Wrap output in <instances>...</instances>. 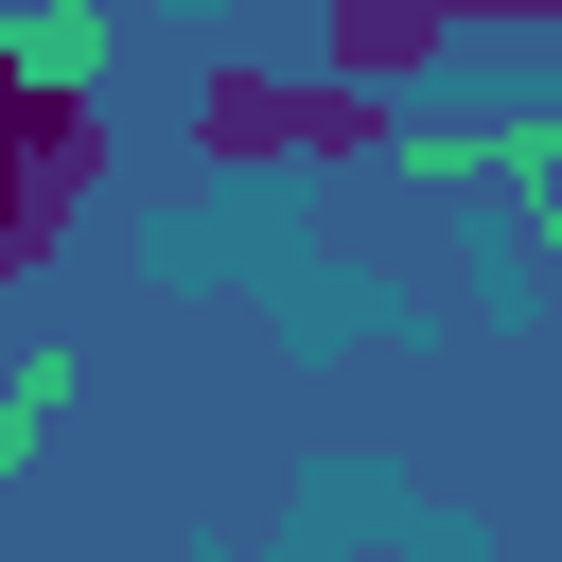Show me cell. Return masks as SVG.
Instances as JSON below:
<instances>
[{
	"label": "cell",
	"mask_w": 562,
	"mask_h": 562,
	"mask_svg": "<svg viewBox=\"0 0 562 562\" xmlns=\"http://www.w3.org/2000/svg\"><path fill=\"white\" fill-rule=\"evenodd\" d=\"M474 35H562V0H457Z\"/></svg>",
	"instance_id": "277c9868"
},
{
	"label": "cell",
	"mask_w": 562,
	"mask_h": 562,
	"mask_svg": "<svg viewBox=\"0 0 562 562\" xmlns=\"http://www.w3.org/2000/svg\"><path fill=\"white\" fill-rule=\"evenodd\" d=\"M457 35H474L457 0H334V18H316V53H334V70H369V88H404V70H439Z\"/></svg>",
	"instance_id": "7a4b0ae2"
},
{
	"label": "cell",
	"mask_w": 562,
	"mask_h": 562,
	"mask_svg": "<svg viewBox=\"0 0 562 562\" xmlns=\"http://www.w3.org/2000/svg\"><path fill=\"white\" fill-rule=\"evenodd\" d=\"M53 404H70V369H53V351H35V369H18V386H0V474H18V457H35V422H53Z\"/></svg>",
	"instance_id": "3957f363"
},
{
	"label": "cell",
	"mask_w": 562,
	"mask_h": 562,
	"mask_svg": "<svg viewBox=\"0 0 562 562\" xmlns=\"http://www.w3.org/2000/svg\"><path fill=\"white\" fill-rule=\"evenodd\" d=\"M193 140H211L228 176H316V158H386V140H404V105H386L369 70H299V88H281V70H246V53H228V70L193 88Z\"/></svg>",
	"instance_id": "6da1fadb"
}]
</instances>
